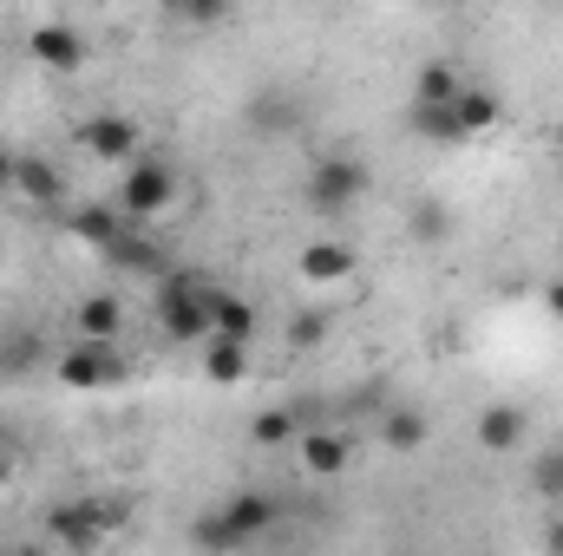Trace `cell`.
<instances>
[{
	"label": "cell",
	"mask_w": 563,
	"mask_h": 556,
	"mask_svg": "<svg viewBox=\"0 0 563 556\" xmlns=\"http://www.w3.org/2000/svg\"><path fill=\"white\" fill-rule=\"evenodd\" d=\"M558 263H563V243H558Z\"/></svg>",
	"instance_id": "cell-32"
},
{
	"label": "cell",
	"mask_w": 563,
	"mask_h": 556,
	"mask_svg": "<svg viewBox=\"0 0 563 556\" xmlns=\"http://www.w3.org/2000/svg\"><path fill=\"white\" fill-rule=\"evenodd\" d=\"M276 524H282V504L269 491H236L217 511H203L190 537H197V551H210V556H236V551H250V544H263Z\"/></svg>",
	"instance_id": "cell-1"
},
{
	"label": "cell",
	"mask_w": 563,
	"mask_h": 556,
	"mask_svg": "<svg viewBox=\"0 0 563 556\" xmlns=\"http://www.w3.org/2000/svg\"><path fill=\"white\" fill-rule=\"evenodd\" d=\"M26 59L46 66V73H79V66H86V33H79L73 20H40V26L26 33Z\"/></svg>",
	"instance_id": "cell-8"
},
{
	"label": "cell",
	"mask_w": 563,
	"mask_h": 556,
	"mask_svg": "<svg viewBox=\"0 0 563 556\" xmlns=\"http://www.w3.org/2000/svg\"><path fill=\"white\" fill-rule=\"evenodd\" d=\"M544 556H563V518H551V524H544Z\"/></svg>",
	"instance_id": "cell-29"
},
{
	"label": "cell",
	"mask_w": 563,
	"mask_h": 556,
	"mask_svg": "<svg viewBox=\"0 0 563 556\" xmlns=\"http://www.w3.org/2000/svg\"><path fill=\"white\" fill-rule=\"evenodd\" d=\"M544 314H551V321H563V276L544 281Z\"/></svg>",
	"instance_id": "cell-28"
},
{
	"label": "cell",
	"mask_w": 563,
	"mask_h": 556,
	"mask_svg": "<svg viewBox=\"0 0 563 556\" xmlns=\"http://www.w3.org/2000/svg\"><path fill=\"white\" fill-rule=\"evenodd\" d=\"M177 203V170L164 164V157H139L125 177H119V197H112V210L132 223V230H144V223H157L164 210Z\"/></svg>",
	"instance_id": "cell-4"
},
{
	"label": "cell",
	"mask_w": 563,
	"mask_h": 556,
	"mask_svg": "<svg viewBox=\"0 0 563 556\" xmlns=\"http://www.w3.org/2000/svg\"><path fill=\"white\" fill-rule=\"evenodd\" d=\"M0 190H13V151H0Z\"/></svg>",
	"instance_id": "cell-30"
},
{
	"label": "cell",
	"mask_w": 563,
	"mask_h": 556,
	"mask_svg": "<svg viewBox=\"0 0 563 556\" xmlns=\"http://www.w3.org/2000/svg\"><path fill=\"white\" fill-rule=\"evenodd\" d=\"M73 341H125V301L119 294H79L73 301Z\"/></svg>",
	"instance_id": "cell-12"
},
{
	"label": "cell",
	"mask_w": 563,
	"mask_h": 556,
	"mask_svg": "<svg viewBox=\"0 0 563 556\" xmlns=\"http://www.w3.org/2000/svg\"><path fill=\"white\" fill-rule=\"evenodd\" d=\"M112 531H119V504H99V498H66V504L46 511V537L73 556H86L99 537H112Z\"/></svg>",
	"instance_id": "cell-6"
},
{
	"label": "cell",
	"mask_w": 563,
	"mask_h": 556,
	"mask_svg": "<svg viewBox=\"0 0 563 556\" xmlns=\"http://www.w3.org/2000/svg\"><path fill=\"white\" fill-rule=\"evenodd\" d=\"M407 230H413V243H445L452 236V216H445V203H413V216H407Z\"/></svg>",
	"instance_id": "cell-25"
},
{
	"label": "cell",
	"mask_w": 563,
	"mask_h": 556,
	"mask_svg": "<svg viewBox=\"0 0 563 556\" xmlns=\"http://www.w3.org/2000/svg\"><path fill=\"white\" fill-rule=\"evenodd\" d=\"M59 223H66V236H79L86 249H99V256H112L119 249V236L132 230L112 203H73V210H59Z\"/></svg>",
	"instance_id": "cell-9"
},
{
	"label": "cell",
	"mask_w": 563,
	"mask_h": 556,
	"mask_svg": "<svg viewBox=\"0 0 563 556\" xmlns=\"http://www.w3.org/2000/svg\"><path fill=\"white\" fill-rule=\"evenodd\" d=\"M112 263H119V269H132V276H157V281L170 276V269H164V249H157V243H151L144 230H125V236H119Z\"/></svg>",
	"instance_id": "cell-21"
},
{
	"label": "cell",
	"mask_w": 563,
	"mask_h": 556,
	"mask_svg": "<svg viewBox=\"0 0 563 556\" xmlns=\"http://www.w3.org/2000/svg\"><path fill=\"white\" fill-rule=\"evenodd\" d=\"M328 327H334V314H295L288 321V347H321Z\"/></svg>",
	"instance_id": "cell-26"
},
{
	"label": "cell",
	"mask_w": 563,
	"mask_h": 556,
	"mask_svg": "<svg viewBox=\"0 0 563 556\" xmlns=\"http://www.w3.org/2000/svg\"><path fill=\"white\" fill-rule=\"evenodd\" d=\"M407 125H413L420 138H432V144H465L459 138V119L439 112V105H407Z\"/></svg>",
	"instance_id": "cell-24"
},
{
	"label": "cell",
	"mask_w": 563,
	"mask_h": 556,
	"mask_svg": "<svg viewBox=\"0 0 563 556\" xmlns=\"http://www.w3.org/2000/svg\"><path fill=\"white\" fill-rule=\"evenodd\" d=\"M452 119H459V138H485V132H498L505 99H498L492 86H465V92H459V105H452Z\"/></svg>",
	"instance_id": "cell-14"
},
{
	"label": "cell",
	"mask_w": 563,
	"mask_h": 556,
	"mask_svg": "<svg viewBox=\"0 0 563 556\" xmlns=\"http://www.w3.org/2000/svg\"><path fill=\"white\" fill-rule=\"evenodd\" d=\"M170 20H184V26H217L223 7H170Z\"/></svg>",
	"instance_id": "cell-27"
},
{
	"label": "cell",
	"mask_w": 563,
	"mask_h": 556,
	"mask_svg": "<svg viewBox=\"0 0 563 556\" xmlns=\"http://www.w3.org/2000/svg\"><path fill=\"white\" fill-rule=\"evenodd\" d=\"M459 92H465V79H459V66H445V59H426L420 79H413V105H439V112H452Z\"/></svg>",
	"instance_id": "cell-17"
},
{
	"label": "cell",
	"mask_w": 563,
	"mask_h": 556,
	"mask_svg": "<svg viewBox=\"0 0 563 556\" xmlns=\"http://www.w3.org/2000/svg\"><path fill=\"white\" fill-rule=\"evenodd\" d=\"M380 445H387V452H420L426 445V413L420 407H387V413H380Z\"/></svg>",
	"instance_id": "cell-20"
},
{
	"label": "cell",
	"mask_w": 563,
	"mask_h": 556,
	"mask_svg": "<svg viewBox=\"0 0 563 556\" xmlns=\"http://www.w3.org/2000/svg\"><path fill=\"white\" fill-rule=\"evenodd\" d=\"M13 556H46V551H40V544H20V551H13Z\"/></svg>",
	"instance_id": "cell-31"
},
{
	"label": "cell",
	"mask_w": 563,
	"mask_h": 556,
	"mask_svg": "<svg viewBox=\"0 0 563 556\" xmlns=\"http://www.w3.org/2000/svg\"><path fill=\"white\" fill-rule=\"evenodd\" d=\"M210 334L217 341H256V301L250 294H230V288H217V301H210Z\"/></svg>",
	"instance_id": "cell-15"
},
{
	"label": "cell",
	"mask_w": 563,
	"mask_h": 556,
	"mask_svg": "<svg viewBox=\"0 0 563 556\" xmlns=\"http://www.w3.org/2000/svg\"><path fill=\"white\" fill-rule=\"evenodd\" d=\"M210 301H217V288L203 276H190V269L157 281V327H164V341H210Z\"/></svg>",
	"instance_id": "cell-2"
},
{
	"label": "cell",
	"mask_w": 563,
	"mask_h": 556,
	"mask_svg": "<svg viewBox=\"0 0 563 556\" xmlns=\"http://www.w3.org/2000/svg\"><path fill=\"white\" fill-rule=\"evenodd\" d=\"M531 491H538L544 504H563V445H544V452H538V465H531Z\"/></svg>",
	"instance_id": "cell-23"
},
{
	"label": "cell",
	"mask_w": 563,
	"mask_h": 556,
	"mask_svg": "<svg viewBox=\"0 0 563 556\" xmlns=\"http://www.w3.org/2000/svg\"><path fill=\"white\" fill-rule=\"evenodd\" d=\"M367 184H374V170L361 157H347V151L314 157V170H308V210L314 216H354L361 197H367Z\"/></svg>",
	"instance_id": "cell-3"
},
{
	"label": "cell",
	"mask_w": 563,
	"mask_h": 556,
	"mask_svg": "<svg viewBox=\"0 0 563 556\" xmlns=\"http://www.w3.org/2000/svg\"><path fill=\"white\" fill-rule=\"evenodd\" d=\"M250 438H256V445H288V438H301V413H295V407H269V413H256Z\"/></svg>",
	"instance_id": "cell-22"
},
{
	"label": "cell",
	"mask_w": 563,
	"mask_h": 556,
	"mask_svg": "<svg viewBox=\"0 0 563 556\" xmlns=\"http://www.w3.org/2000/svg\"><path fill=\"white\" fill-rule=\"evenodd\" d=\"M53 374H59V387H73V393H99V387H119V380L132 374V347H125V341H73V347L53 360Z\"/></svg>",
	"instance_id": "cell-5"
},
{
	"label": "cell",
	"mask_w": 563,
	"mask_h": 556,
	"mask_svg": "<svg viewBox=\"0 0 563 556\" xmlns=\"http://www.w3.org/2000/svg\"><path fill=\"white\" fill-rule=\"evenodd\" d=\"M347 465H354V438H347L341 425H308V432H301V471L341 478Z\"/></svg>",
	"instance_id": "cell-11"
},
{
	"label": "cell",
	"mask_w": 563,
	"mask_h": 556,
	"mask_svg": "<svg viewBox=\"0 0 563 556\" xmlns=\"http://www.w3.org/2000/svg\"><path fill=\"white\" fill-rule=\"evenodd\" d=\"M40 360H46V347H40L33 327H7L0 334V380H26Z\"/></svg>",
	"instance_id": "cell-19"
},
{
	"label": "cell",
	"mask_w": 563,
	"mask_h": 556,
	"mask_svg": "<svg viewBox=\"0 0 563 556\" xmlns=\"http://www.w3.org/2000/svg\"><path fill=\"white\" fill-rule=\"evenodd\" d=\"M73 138H79V151L86 157H99V164H139L144 157V132L132 112H92V119H79L73 125Z\"/></svg>",
	"instance_id": "cell-7"
},
{
	"label": "cell",
	"mask_w": 563,
	"mask_h": 556,
	"mask_svg": "<svg viewBox=\"0 0 563 556\" xmlns=\"http://www.w3.org/2000/svg\"><path fill=\"white\" fill-rule=\"evenodd\" d=\"M13 190H20L26 203H40V210H59V203H66V177H59V164L40 157V151H13Z\"/></svg>",
	"instance_id": "cell-10"
},
{
	"label": "cell",
	"mask_w": 563,
	"mask_h": 556,
	"mask_svg": "<svg viewBox=\"0 0 563 556\" xmlns=\"http://www.w3.org/2000/svg\"><path fill=\"white\" fill-rule=\"evenodd\" d=\"M525 432H531V419H525V407H511V400H492L485 413H478V445L485 452H518L525 445Z\"/></svg>",
	"instance_id": "cell-13"
},
{
	"label": "cell",
	"mask_w": 563,
	"mask_h": 556,
	"mask_svg": "<svg viewBox=\"0 0 563 556\" xmlns=\"http://www.w3.org/2000/svg\"><path fill=\"white\" fill-rule=\"evenodd\" d=\"M301 276L314 281V288H334V281L354 276V249L321 236V243H308V249H301Z\"/></svg>",
	"instance_id": "cell-16"
},
{
	"label": "cell",
	"mask_w": 563,
	"mask_h": 556,
	"mask_svg": "<svg viewBox=\"0 0 563 556\" xmlns=\"http://www.w3.org/2000/svg\"><path fill=\"white\" fill-rule=\"evenodd\" d=\"M203 380H210V387H236V380H250V347L210 334V347H203Z\"/></svg>",
	"instance_id": "cell-18"
}]
</instances>
